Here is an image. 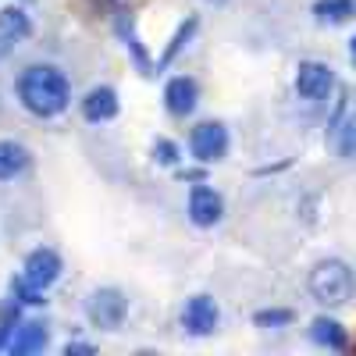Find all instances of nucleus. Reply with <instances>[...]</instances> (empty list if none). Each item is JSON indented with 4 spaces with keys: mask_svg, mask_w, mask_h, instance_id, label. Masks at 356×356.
<instances>
[{
    "mask_svg": "<svg viewBox=\"0 0 356 356\" xmlns=\"http://www.w3.org/2000/svg\"><path fill=\"white\" fill-rule=\"evenodd\" d=\"M18 97L25 111H33L36 118H54L72 104V86L65 72H57L54 65H33L18 79Z\"/></svg>",
    "mask_w": 356,
    "mask_h": 356,
    "instance_id": "f257e3e1",
    "label": "nucleus"
},
{
    "mask_svg": "<svg viewBox=\"0 0 356 356\" xmlns=\"http://www.w3.org/2000/svg\"><path fill=\"white\" fill-rule=\"evenodd\" d=\"M353 292V271L342 260H321L310 271V296L321 307H342Z\"/></svg>",
    "mask_w": 356,
    "mask_h": 356,
    "instance_id": "f03ea898",
    "label": "nucleus"
},
{
    "mask_svg": "<svg viewBox=\"0 0 356 356\" xmlns=\"http://www.w3.org/2000/svg\"><path fill=\"white\" fill-rule=\"evenodd\" d=\"M86 314H89V321H93L97 328L114 332V328H122V321L129 314V300L118 289H97L86 300Z\"/></svg>",
    "mask_w": 356,
    "mask_h": 356,
    "instance_id": "7ed1b4c3",
    "label": "nucleus"
},
{
    "mask_svg": "<svg viewBox=\"0 0 356 356\" xmlns=\"http://www.w3.org/2000/svg\"><path fill=\"white\" fill-rule=\"evenodd\" d=\"M189 150H193V157L203 161V164L221 161V157L228 154V129H225L221 122H203V125H196L193 136H189Z\"/></svg>",
    "mask_w": 356,
    "mask_h": 356,
    "instance_id": "20e7f679",
    "label": "nucleus"
},
{
    "mask_svg": "<svg viewBox=\"0 0 356 356\" xmlns=\"http://www.w3.org/2000/svg\"><path fill=\"white\" fill-rule=\"evenodd\" d=\"M335 86V72L324 61H303L296 68V93L303 100H324Z\"/></svg>",
    "mask_w": 356,
    "mask_h": 356,
    "instance_id": "39448f33",
    "label": "nucleus"
},
{
    "mask_svg": "<svg viewBox=\"0 0 356 356\" xmlns=\"http://www.w3.org/2000/svg\"><path fill=\"white\" fill-rule=\"evenodd\" d=\"M22 278L33 285V289H50L57 278H61V257H57L54 250H33L25 257V267H22Z\"/></svg>",
    "mask_w": 356,
    "mask_h": 356,
    "instance_id": "423d86ee",
    "label": "nucleus"
},
{
    "mask_svg": "<svg viewBox=\"0 0 356 356\" xmlns=\"http://www.w3.org/2000/svg\"><path fill=\"white\" fill-rule=\"evenodd\" d=\"M182 324H186L189 335H211L221 324V310L211 296H193L182 310Z\"/></svg>",
    "mask_w": 356,
    "mask_h": 356,
    "instance_id": "0eeeda50",
    "label": "nucleus"
},
{
    "mask_svg": "<svg viewBox=\"0 0 356 356\" xmlns=\"http://www.w3.org/2000/svg\"><path fill=\"white\" fill-rule=\"evenodd\" d=\"M221 214H225V200H221L218 189H211V186H196V189L189 193V218H193V225L211 228V225L221 221Z\"/></svg>",
    "mask_w": 356,
    "mask_h": 356,
    "instance_id": "6e6552de",
    "label": "nucleus"
},
{
    "mask_svg": "<svg viewBox=\"0 0 356 356\" xmlns=\"http://www.w3.org/2000/svg\"><path fill=\"white\" fill-rule=\"evenodd\" d=\"M196 97H200V89H196V82H193L189 75H178V79H171V82L164 86V104H168V111L178 114V118L193 114Z\"/></svg>",
    "mask_w": 356,
    "mask_h": 356,
    "instance_id": "1a4fd4ad",
    "label": "nucleus"
},
{
    "mask_svg": "<svg viewBox=\"0 0 356 356\" xmlns=\"http://www.w3.org/2000/svg\"><path fill=\"white\" fill-rule=\"evenodd\" d=\"M82 114H86V122H111L118 114V93L111 86H93L82 100Z\"/></svg>",
    "mask_w": 356,
    "mask_h": 356,
    "instance_id": "9d476101",
    "label": "nucleus"
},
{
    "mask_svg": "<svg viewBox=\"0 0 356 356\" xmlns=\"http://www.w3.org/2000/svg\"><path fill=\"white\" fill-rule=\"evenodd\" d=\"M29 168V150L15 139H0V182H11Z\"/></svg>",
    "mask_w": 356,
    "mask_h": 356,
    "instance_id": "9b49d317",
    "label": "nucleus"
},
{
    "mask_svg": "<svg viewBox=\"0 0 356 356\" xmlns=\"http://www.w3.org/2000/svg\"><path fill=\"white\" fill-rule=\"evenodd\" d=\"M47 346V328H43V324H22V328L8 339V349L11 353H40Z\"/></svg>",
    "mask_w": 356,
    "mask_h": 356,
    "instance_id": "f8f14e48",
    "label": "nucleus"
},
{
    "mask_svg": "<svg viewBox=\"0 0 356 356\" xmlns=\"http://www.w3.org/2000/svg\"><path fill=\"white\" fill-rule=\"evenodd\" d=\"M356 15V0H317L314 4V18L324 25H342Z\"/></svg>",
    "mask_w": 356,
    "mask_h": 356,
    "instance_id": "ddd939ff",
    "label": "nucleus"
},
{
    "mask_svg": "<svg viewBox=\"0 0 356 356\" xmlns=\"http://www.w3.org/2000/svg\"><path fill=\"white\" fill-rule=\"evenodd\" d=\"M29 33H33V22H29V15L22 8H4L0 11V36L4 40H25Z\"/></svg>",
    "mask_w": 356,
    "mask_h": 356,
    "instance_id": "4468645a",
    "label": "nucleus"
},
{
    "mask_svg": "<svg viewBox=\"0 0 356 356\" xmlns=\"http://www.w3.org/2000/svg\"><path fill=\"white\" fill-rule=\"evenodd\" d=\"M310 335H314V342L328 346V349H342V346H346V332H342V324H339V321H332V317H317V321L310 324Z\"/></svg>",
    "mask_w": 356,
    "mask_h": 356,
    "instance_id": "2eb2a0df",
    "label": "nucleus"
},
{
    "mask_svg": "<svg viewBox=\"0 0 356 356\" xmlns=\"http://www.w3.org/2000/svg\"><path fill=\"white\" fill-rule=\"evenodd\" d=\"M335 146H339V157H346V161H356V114H349L346 122L339 125Z\"/></svg>",
    "mask_w": 356,
    "mask_h": 356,
    "instance_id": "dca6fc26",
    "label": "nucleus"
},
{
    "mask_svg": "<svg viewBox=\"0 0 356 356\" xmlns=\"http://www.w3.org/2000/svg\"><path fill=\"white\" fill-rule=\"evenodd\" d=\"M157 161L161 164H175L178 161V150H175L171 143H157Z\"/></svg>",
    "mask_w": 356,
    "mask_h": 356,
    "instance_id": "f3484780",
    "label": "nucleus"
},
{
    "mask_svg": "<svg viewBox=\"0 0 356 356\" xmlns=\"http://www.w3.org/2000/svg\"><path fill=\"white\" fill-rule=\"evenodd\" d=\"M289 314L285 310H275V314H257V324H285Z\"/></svg>",
    "mask_w": 356,
    "mask_h": 356,
    "instance_id": "a211bd4d",
    "label": "nucleus"
},
{
    "mask_svg": "<svg viewBox=\"0 0 356 356\" xmlns=\"http://www.w3.org/2000/svg\"><path fill=\"white\" fill-rule=\"evenodd\" d=\"M68 353H93V346H86V342H75V346H68Z\"/></svg>",
    "mask_w": 356,
    "mask_h": 356,
    "instance_id": "6ab92c4d",
    "label": "nucleus"
},
{
    "mask_svg": "<svg viewBox=\"0 0 356 356\" xmlns=\"http://www.w3.org/2000/svg\"><path fill=\"white\" fill-rule=\"evenodd\" d=\"M349 57H353V61H356V36H353V43H349Z\"/></svg>",
    "mask_w": 356,
    "mask_h": 356,
    "instance_id": "aec40b11",
    "label": "nucleus"
}]
</instances>
